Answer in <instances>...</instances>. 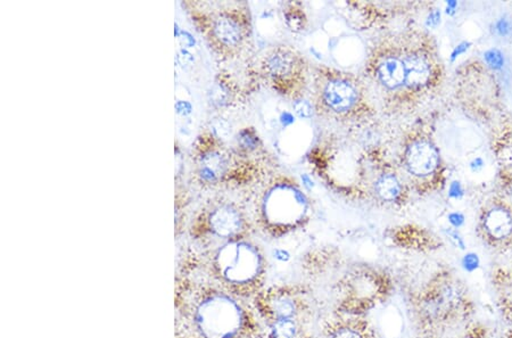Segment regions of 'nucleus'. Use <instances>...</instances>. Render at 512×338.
<instances>
[{"mask_svg": "<svg viewBox=\"0 0 512 338\" xmlns=\"http://www.w3.org/2000/svg\"><path fill=\"white\" fill-rule=\"evenodd\" d=\"M195 329L203 338H237L245 326V311L224 293H211L195 306Z\"/></svg>", "mask_w": 512, "mask_h": 338, "instance_id": "f257e3e1", "label": "nucleus"}, {"mask_svg": "<svg viewBox=\"0 0 512 338\" xmlns=\"http://www.w3.org/2000/svg\"><path fill=\"white\" fill-rule=\"evenodd\" d=\"M215 268L220 277L228 284L245 286L260 276L263 261L254 246L249 242H233L218 252Z\"/></svg>", "mask_w": 512, "mask_h": 338, "instance_id": "f03ea898", "label": "nucleus"}, {"mask_svg": "<svg viewBox=\"0 0 512 338\" xmlns=\"http://www.w3.org/2000/svg\"><path fill=\"white\" fill-rule=\"evenodd\" d=\"M320 102L322 107L336 115L353 112L360 102L357 83L344 74H327L320 83Z\"/></svg>", "mask_w": 512, "mask_h": 338, "instance_id": "7ed1b4c3", "label": "nucleus"}, {"mask_svg": "<svg viewBox=\"0 0 512 338\" xmlns=\"http://www.w3.org/2000/svg\"><path fill=\"white\" fill-rule=\"evenodd\" d=\"M404 161L409 172L417 177H427L439 168V154L430 141H417L407 146Z\"/></svg>", "mask_w": 512, "mask_h": 338, "instance_id": "20e7f679", "label": "nucleus"}, {"mask_svg": "<svg viewBox=\"0 0 512 338\" xmlns=\"http://www.w3.org/2000/svg\"><path fill=\"white\" fill-rule=\"evenodd\" d=\"M265 69L274 82L288 83L299 75L301 63L293 51L281 47L267 56Z\"/></svg>", "mask_w": 512, "mask_h": 338, "instance_id": "39448f33", "label": "nucleus"}, {"mask_svg": "<svg viewBox=\"0 0 512 338\" xmlns=\"http://www.w3.org/2000/svg\"><path fill=\"white\" fill-rule=\"evenodd\" d=\"M376 79L387 89H398L405 84L403 60L396 56H384L375 65Z\"/></svg>", "mask_w": 512, "mask_h": 338, "instance_id": "423d86ee", "label": "nucleus"}, {"mask_svg": "<svg viewBox=\"0 0 512 338\" xmlns=\"http://www.w3.org/2000/svg\"><path fill=\"white\" fill-rule=\"evenodd\" d=\"M210 226L217 236L221 238H233L242 230V217L235 208L221 206L211 214Z\"/></svg>", "mask_w": 512, "mask_h": 338, "instance_id": "0eeeda50", "label": "nucleus"}, {"mask_svg": "<svg viewBox=\"0 0 512 338\" xmlns=\"http://www.w3.org/2000/svg\"><path fill=\"white\" fill-rule=\"evenodd\" d=\"M403 60L405 67V84L414 89L426 87L432 80V66L426 58L419 54H409Z\"/></svg>", "mask_w": 512, "mask_h": 338, "instance_id": "6e6552de", "label": "nucleus"}, {"mask_svg": "<svg viewBox=\"0 0 512 338\" xmlns=\"http://www.w3.org/2000/svg\"><path fill=\"white\" fill-rule=\"evenodd\" d=\"M213 33L215 38L226 47H236L242 42V26L229 15H220L214 21Z\"/></svg>", "mask_w": 512, "mask_h": 338, "instance_id": "1a4fd4ad", "label": "nucleus"}, {"mask_svg": "<svg viewBox=\"0 0 512 338\" xmlns=\"http://www.w3.org/2000/svg\"><path fill=\"white\" fill-rule=\"evenodd\" d=\"M485 226L491 236L502 240L509 236L512 231L511 214L504 208H497L491 211L485 219Z\"/></svg>", "mask_w": 512, "mask_h": 338, "instance_id": "9d476101", "label": "nucleus"}, {"mask_svg": "<svg viewBox=\"0 0 512 338\" xmlns=\"http://www.w3.org/2000/svg\"><path fill=\"white\" fill-rule=\"evenodd\" d=\"M226 168V159L218 152H212L205 155L202 160V178L206 181H215L222 176Z\"/></svg>", "mask_w": 512, "mask_h": 338, "instance_id": "9b49d317", "label": "nucleus"}, {"mask_svg": "<svg viewBox=\"0 0 512 338\" xmlns=\"http://www.w3.org/2000/svg\"><path fill=\"white\" fill-rule=\"evenodd\" d=\"M376 193L382 201L394 202L401 195L402 186L396 177L384 175L376 181Z\"/></svg>", "mask_w": 512, "mask_h": 338, "instance_id": "f8f14e48", "label": "nucleus"}, {"mask_svg": "<svg viewBox=\"0 0 512 338\" xmlns=\"http://www.w3.org/2000/svg\"><path fill=\"white\" fill-rule=\"evenodd\" d=\"M276 319H293L296 313L294 301L288 296H279L271 304Z\"/></svg>", "mask_w": 512, "mask_h": 338, "instance_id": "ddd939ff", "label": "nucleus"}, {"mask_svg": "<svg viewBox=\"0 0 512 338\" xmlns=\"http://www.w3.org/2000/svg\"><path fill=\"white\" fill-rule=\"evenodd\" d=\"M297 325L294 319H276L271 327L274 338H296Z\"/></svg>", "mask_w": 512, "mask_h": 338, "instance_id": "4468645a", "label": "nucleus"}, {"mask_svg": "<svg viewBox=\"0 0 512 338\" xmlns=\"http://www.w3.org/2000/svg\"><path fill=\"white\" fill-rule=\"evenodd\" d=\"M485 61L491 67L500 69V67H502L503 63H504V58L499 51L492 49V51H488L485 54Z\"/></svg>", "mask_w": 512, "mask_h": 338, "instance_id": "2eb2a0df", "label": "nucleus"}, {"mask_svg": "<svg viewBox=\"0 0 512 338\" xmlns=\"http://www.w3.org/2000/svg\"><path fill=\"white\" fill-rule=\"evenodd\" d=\"M294 111L299 118H308L312 115V106L306 100H296L294 103Z\"/></svg>", "mask_w": 512, "mask_h": 338, "instance_id": "dca6fc26", "label": "nucleus"}, {"mask_svg": "<svg viewBox=\"0 0 512 338\" xmlns=\"http://www.w3.org/2000/svg\"><path fill=\"white\" fill-rule=\"evenodd\" d=\"M329 338H362V336L354 329L341 328L333 332Z\"/></svg>", "mask_w": 512, "mask_h": 338, "instance_id": "f3484780", "label": "nucleus"}, {"mask_svg": "<svg viewBox=\"0 0 512 338\" xmlns=\"http://www.w3.org/2000/svg\"><path fill=\"white\" fill-rule=\"evenodd\" d=\"M274 258L277 262L278 265H288L292 258L290 253L286 249H277L274 252Z\"/></svg>", "mask_w": 512, "mask_h": 338, "instance_id": "a211bd4d", "label": "nucleus"}, {"mask_svg": "<svg viewBox=\"0 0 512 338\" xmlns=\"http://www.w3.org/2000/svg\"><path fill=\"white\" fill-rule=\"evenodd\" d=\"M497 30L499 31L500 35H506V33H509L510 30L509 23L504 21V19H501L500 22H497Z\"/></svg>", "mask_w": 512, "mask_h": 338, "instance_id": "6ab92c4d", "label": "nucleus"}, {"mask_svg": "<svg viewBox=\"0 0 512 338\" xmlns=\"http://www.w3.org/2000/svg\"><path fill=\"white\" fill-rule=\"evenodd\" d=\"M462 188L459 182H453L451 186V195L454 197H458L459 195H461Z\"/></svg>", "mask_w": 512, "mask_h": 338, "instance_id": "aec40b11", "label": "nucleus"}, {"mask_svg": "<svg viewBox=\"0 0 512 338\" xmlns=\"http://www.w3.org/2000/svg\"><path fill=\"white\" fill-rule=\"evenodd\" d=\"M468 46H469L468 42H464L461 45L458 46V48L455 49L454 53H453V58L458 57L459 55H461L462 53H465V51L469 48Z\"/></svg>", "mask_w": 512, "mask_h": 338, "instance_id": "412c9836", "label": "nucleus"}, {"mask_svg": "<svg viewBox=\"0 0 512 338\" xmlns=\"http://www.w3.org/2000/svg\"><path fill=\"white\" fill-rule=\"evenodd\" d=\"M450 219H451L452 224H455V226H460L464 222V217L460 214H452Z\"/></svg>", "mask_w": 512, "mask_h": 338, "instance_id": "4be33fe9", "label": "nucleus"}, {"mask_svg": "<svg viewBox=\"0 0 512 338\" xmlns=\"http://www.w3.org/2000/svg\"><path fill=\"white\" fill-rule=\"evenodd\" d=\"M439 17H441V14H439V12H434L430 17V24H437L439 21Z\"/></svg>", "mask_w": 512, "mask_h": 338, "instance_id": "5701e85b", "label": "nucleus"}, {"mask_svg": "<svg viewBox=\"0 0 512 338\" xmlns=\"http://www.w3.org/2000/svg\"><path fill=\"white\" fill-rule=\"evenodd\" d=\"M483 166L484 163L482 159H476L474 162L471 163V168H473V170L481 169Z\"/></svg>", "mask_w": 512, "mask_h": 338, "instance_id": "b1692460", "label": "nucleus"}, {"mask_svg": "<svg viewBox=\"0 0 512 338\" xmlns=\"http://www.w3.org/2000/svg\"><path fill=\"white\" fill-rule=\"evenodd\" d=\"M511 197H512V193H511Z\"/></svg>", "mask_w": 512, "mask_h": 338, "instance_id": "393cba45", "label": "nucleus"}]
</instances>
